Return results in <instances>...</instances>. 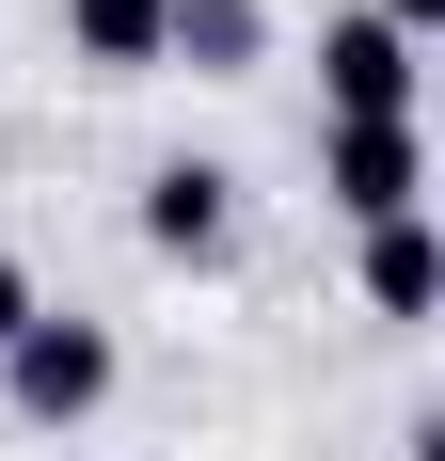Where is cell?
Masks as SVG:
<instances>
[{
	"mask_svg": "<svg viewBox=\"0 0 445 461\" xmlns=\"http://www.w3.org/2000/svg\"><path fill=\"white\" fill-rule=\"evenodd\" d=\"M366 303H382V319H430V303H445L430 223H366Z\"/></svg>",
	"mask_w": 445,
	"mask_h": 461,
	"instance_id": "obj_4",
	"label": "cell"
},
{
	"mask_svg": "<svg viewBox=\"0 0 445 461\" xmlns=\"http://www.w3.org/2000/svg\"><path fill=\"white\" fill-rule=\"evenodd\" d=\"M159 48H191V64H255V0H159Z\"/></svg>",
	"mask_w": 445,
	"mask_h": 461,
	"instance_id": "obj_6",
	"label": "cell"
},
{
	"mask_svg": "<svg viewBox=\"0 0 445 461\" xmlns=\"http://www.w3.org/2000/svg\"><path fill=\"white\" fill-rule=\"evenodd\" d=\"M0 382H16L32 429H80L95 398H112V334H95V319H32L16 350H0Z\"/></svg>",
	"mask_w": 445,
	"mask_h": 461,
	"instance_id": "obj_1",
	"label": "cell"
},
{
	"mask_svg": "<svg viewBox=\"0 0 445 461\" xmlns=\"http://www.w3.org/2000/svg\"><path fill=\"white\" fill-rule=\"evenodd\" d=\"M318 176H334L350 223H413V176H430V159H413V128H334V143H318Z\"/></svg>",
	"mask_w": 445,
	"mask_h": 461,
	"instance_id": "obj_3",
	"label": "cell"
},
{
	"mask_svg": "<svg viewBox=\"0 0 445 461\" xmlns=\"http://www.w3.org/2000/svg\"><path fill=\"white\" fill-rule=\"evenodd\" d=\"M318 80H334V128H413V32H382V16L318 32Z\"/></svg>",
	"mask_w": 445,
	"mask_h": 461,
	"instance_id": "obj_2",
	"label": "cell"
},
{
	"mask_svg": "<svg viewBox=\"0 0 445 461\" xmlns=\"http://www.w3.org/2000/svg\"><path fill=\"white\" fill-rule=\"evenodd\" d=\"M143 239L159 255H222V159H176V176L143 191Z\"/></svg>",
	"mask_w": 445,
	"mask_h": 461,
	"instance_id": "obj_5",
	"label": "cell"
},
{
	"mask_svg": "<svg viewBox=\"0 0 445 461\" xmlns=\"http://www.w3.org/2000/svg\"><path fill=\"white\" fill-rule=\"evenodd\" d=\"M64 32L95 64H159V0H64Z\"/></svg>",
	"mask_w": 445,
	"mask_h": 461,
	"instance_id": "obj_7",
	"label": "cell"
},
{
	"mask_svg": "<svg viewBox=\"0 0 445 461\" xmlns=\"http://www.w3.org/2000/svg\"><path fill=\"white\" fill-rule=\"evenodd\" d=\"M430 16H445V0H382V32H430Z\"/></svg>",
	"mask_w": 445,
	"mask_h": 461,
	"instance_id": "obj_9",
	"label": "cell"
},
{
	"mask_svg": "<svg viewBox=\"0 0 445 461\" xmlns=\"http://www.w3.org/2000/svg\"><path fill=\"white\" fill-rule=\"evenodd\" d=\"M16 334H32V271L0 255V350H16Z\"/></svg>",
	"mask_w": 445,
	"mask_h": 461,
	"instance_id": "obj_8",
	"label": "cell"
}]
</instances>
